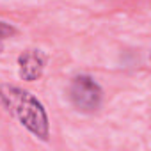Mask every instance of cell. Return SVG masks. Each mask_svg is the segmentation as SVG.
I'll return each mask as SVG.
<instances>
[{"mask_svg":"<svg viewBox=\"0 0 151 151\" xmlns=\"http://www.w3.org/2000/svg\"><path fill=\"white\" fill-rule=\"evenodd\" d=\"M0 103L32 137L41 142L50 140L48 112L43 101L30 91L20 86L2 84L0 86Z\"/></svg>","mask_w":151,"mask_h":151,"instance_id":"6da1fadb","label":"cell"},{"mask_svg":"<svg viewBox=\"0 0 151 151\" xmlns=\"http://www.w3.org/2000/svg\"><path fill=\"white\" fill-rule=\"evenodd\" d=\"M68 98L75 110L93 114L103 103V89L91 75H77L68 86Z\"/></svg>","mask_w":151,"mask_h":151,"instance_id":"7a4b0ae2","label":"cell"},{"mask_svg":"<svg viewBox=\"0 0 151 151\" xmlns=\"http://www.w3.org/2000/svg\"><path fill=\"white\" fill-rule=\"evenodd\" d=\"M46 62H48V57L41 48H27V50H23L16 59L18 77L23 82L39 80L43 77V73H45Z\"/></svg>","mask_w":151,"mask_h":151,"instance_id":"3957f363","label":"cell"},{"mask_svg":"<svg viewBox=\"0 0 151 151\" xmlns=\"http://www.w3.org/2000/svg\"><path fill=\"white\" fill-rule=\"evenodd\" d=\"M16 36V27L13 23H7L4 20H0V52L4 50V45Z\"/></svg>","mask_w":151,"mask_h":151,"instance_id":"277c9868","label":"cell"}]
</instances>
